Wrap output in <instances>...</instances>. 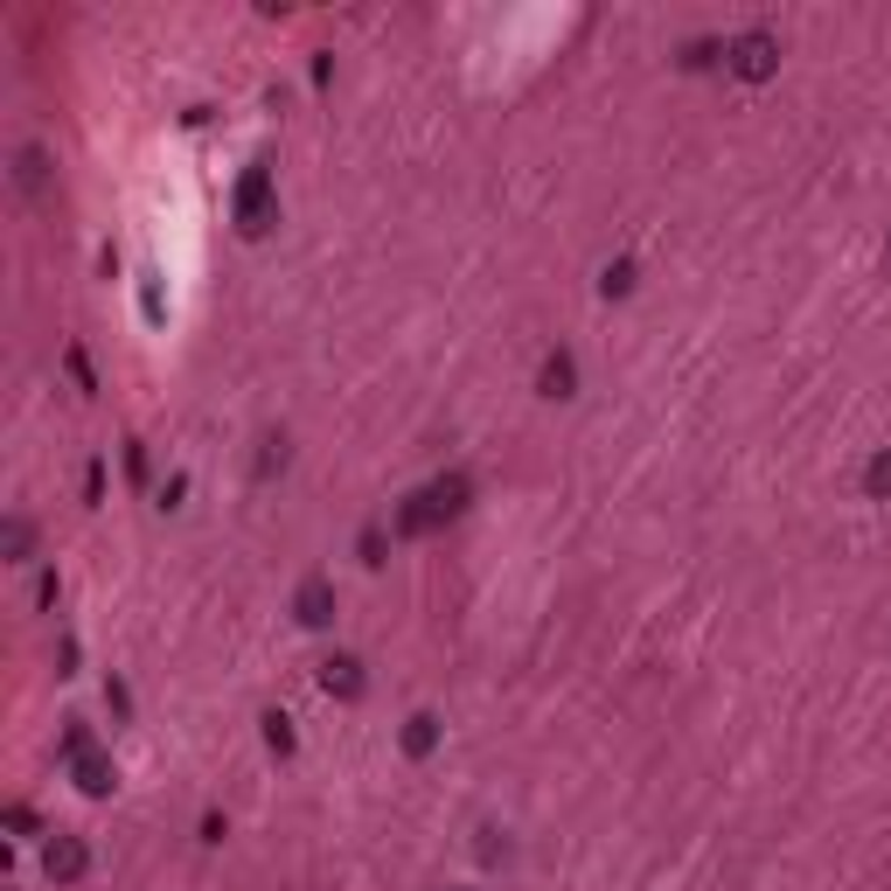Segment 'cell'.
I'll return each instance as SVG.
<instances>
[{
	"mask_svg": "<svg viewBox=\"0 0 891 891\" xmlns=\"http://www.w3.org/2000/svg\"><path fill=\"white\" fill-rule=\"evenodd\" d=\"M460 509H467V474H446L432 488H418L411 502L398 509V537H432L439 522H453Z\"/></svg>",
	"mask_w": 891,
	"mask_h": 891,
	"instance_id": "cell-1",
	"label": "cell"
},
{
	"mask_svg": "<svg viewBox=\"0 0 891 891\" xmlns=\"http://www.w3.org/2000/svg\"><path fill=\"white\" fill-rule=\"evenodd\" d=\"M724 63L745 77V84H759V77H773V63H780V42L767 36V29H745V36H731L724 42Z\"/></svg>",
	"mask_w": 891,
	"mask_h": 891,
	"instance_id": "cell-2",
	"label": "cell"
},
{
	"mask_svg": "<svg viewBox=\"0 0 891 891\" xmlns=\"http://www.w3.org/2000/svg\"><path fill=\"white\" fill-rule=\"evenodd\" d=\"M266 223H272V181H266V168H251L238 181V230H244V238H258Z\"/></svg>",
	"mask_w": 891,
	"mask_h": 891,
	"instance_id": "cell-3",
	"label": "cell"
},
{
	"mask_svg": "<svg viewBox=\"0 0 891 891\" xmlns=\"http://www.w3.org/2000/svg\"><path fill=\"white\" fill-rule=\"evenodd\" d=\"M84 863H91V850L77 843V835H57V843L42 850V871L57 878V884H70V878H84Z\"/></svg>",
	"mask_w": 891,
	"mask_h": 891,
	"instance_id": "cell-4",
	"label": "cell"
},
{
	"mask_svg": "<svg viewBox=\"0 0 891 891\" xmlns=\"http://www.w3.org/2000/svg\"><path fill=\"white\" fill-rule=\"evenodd\" d=\"M321 690L328 697H362V662H356V654H328V662H321Z\"/></svg>",
	"mask_w": 891,
	"mask_h": 891,
	"instance_id": "cell-5",
	"label": "cell"
},
{
	"mask_svg": "<svg viewBox=\"0 0 891 891\" xmlns=\"http://www.w3.org/2000/svg\"><path fill=\"white\" fill-rule=\"evenodd\" d=\"M537 390H543V398H571V390H579V362H571V349L543 356V370H537Z\"/></svg>",
	"mask_w": 891,
	"mask_h": 891,
	"instance_id": "cell-6",
	"label": "cell"
},
{
	"mask_svg": "<svg viewBox=\"0 0 891 891\" xmlns=\"http://www.w3.org/2000/svg\"><path fill=\"white\" fill-rule=\"evenodd\" d=\"M293 607H300V627H328V620H334V585H328V579H307Z\"/></svg>",
	"mask_w": 891,
	"mask_h": 891,
	"instance_id": "cell-7",
	"label": "cell"
},
{
	"mask_svg": "<svg viewBox=\"0 0 891 891\" xmlns=\"http://www.w3.org/2000/svg\"><path fill=\"white\" fill-rule=\"evenodd\" d=\"M70 773H77V788H84V794H112V759H104V752H77L70 759Z\"/></svg>",
	"mask_w": 891,
	"mask_h": 891,
	"instance_id": "cell-8",
	"label": "cell"
},
{
	"mask_svg": "<svg viewBox=\"0 0 891 891\" xmlns=\"http://www.w3.org/2000/svg\"><path fill=\"white\" fill-rule=\"evenodd\" d=\"M432 745H439V718H426V711H418V718L404 724V752H411V759H426Z\"/></svg>",
	"mask_w": 891,
	"mask_h": 891,
	"instance_id": "cell-9",
	"label": "cell"
},
{
	"mask_svg": "<svg viewBox=\"0 0 891 891\" xmlns=\"http://www.w3.org/2000/svg\"><path fill=\"white\" fill-rule=\"evenodd\" d=\"M266 745H272V752H293V745H300V739H293V718H286V711L266 718Z\"/></svg>",
	"mask_w": 891,
	"mask_h": 891,
	"instance_id": "cell-10",
	"label": "cell"
},
{
	"mask_svg": "<svg viewBox=\"0 0 891 891\" xmlns=\"http://www.w3.org/2000/svg\"><path fill=\"white\" fill-rule=\"evenodd\" d=\"M29 543H36V530H29L21 515H8V558H14V564H29Z\"/></svg>",
	"mask_w": 891,
	"mask_h": 891,
	"instance_id": "cell-11",
	"label": "cell"
},
{
	"mask_svg": "<svg viewBox=\"0 0 891 891\" xmlns=\"http://www.w3.org/2000/svg\"><path fill=\"white\" fill-rule=\"evenodd\" d=\"M863 488H871L878 502H884V494H891V453H878L871 467H863Z\"/></svg>",
	"mask_w": 891,
	"mask_h": 891,
	"instance_id": "cell-12",
	"label": "cell"
},
{
	"mask_svg": "<svg viewBox=\"0 0 891 891\" xmlns=\"http://www.w3.org/2000/svg\"><path fill=\"white\" fill-rule=\"evenodd\" d=\"M724 57V42H690L683 49V70H703V63H718Z\"/></svg>",
	"mask_w": 891,
	"mask_h": 891,
	"instance_id": "cell-13",
	"label": "cell"
},
{
	"mask_svg": "<svg viewBox=\"0 0 891 891\" xmlns=\"http://www.w3.org/2000/svg\"><path fill=\"white\" fill-rule=\"evenodd\" d=\"M627 286H634V266H607V279H599V293L613 300V293H627Z\"/></svg>",
	"mask_w": 891,
	"mask_h": 891,
	"instance_id": "cell-14",
	"label": "cell"
},
{
	"mask_svg": "<svg viewBox=\"0 0 891 891\" xmlns=\"http://www.w3.org/2000/svg\"><path fill=\"white\" fill-rule=\"evenodd\" d=\"M362 564H383V530H362Z\"/></svg>",
	"mask_w": 891,
	"mask_h": 891,
	"instance_id": "cell-15",
	"label": "cell"
}]
</instances>
